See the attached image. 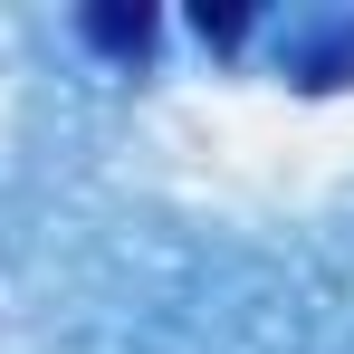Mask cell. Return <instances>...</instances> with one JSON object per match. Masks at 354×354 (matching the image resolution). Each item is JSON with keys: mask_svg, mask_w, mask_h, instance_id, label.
Returning <instances> with one entry per match:
<instances>
[{"mask_svg": "<svg viewBox=\"0 0 354 354\" xmlns=\"http://www.w3.org/2000/svg\"><path fill=\"white\" fill-rule=\"evenodd\" d=\"M86 39H96L106 58H144V48H153V10H144V0H96V10H86Z\"/></svg>", "mask_w": 354, "mask_h": 354, "instance_id": "obj_1", "label": "cell"}, {"mask_svg": "<svg viewBox=\"0 0 354 354\" xmlns=\"http://www.w3.org/2000/svg\"><path fill=\"white\" fill-rule=\"evenodd\" d=\"M239 29H249V10H211V0H201V39H211V48H239Z\"/></svg>", "mask_w": 354, "mask_h": 354, "instance_id": "obj_3", "label": "cell"}, {"mask_svg": "<svg viewBox=\"0 0 354 354\" xmlns=\"http://www.w3.org/2000/svg\"><path fill=\"white\" fill-rule=\"evenodd\" d=\"M297 77H306V86H345V77H354V29H335L326 48H306V58H297Z\"/></svg>", "mask_w": 354, "mask_h": 354, "instance_id": "obj_2", "label": "cell"}]
</instances>
